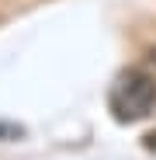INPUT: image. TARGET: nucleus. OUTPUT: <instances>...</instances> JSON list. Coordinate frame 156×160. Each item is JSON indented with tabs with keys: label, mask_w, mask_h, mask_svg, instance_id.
Masks as SVG:
<instances>
[{
	"label": "nucleus",
	"mask_w": 156,
	"mask_h": 160,
	"mask_svg": "<svg viewBox=\"0 0 156 160\" xmlns=\"http://www.w3.org/2000/svg\"><path fill=\"white\" fill-rule=\"evenodd\" d=\"M146 70H149V73H153V77H156V49H153V52H149V66H146Z\"/></svg>",
	"instance_id": "obj_2"
},
{
	"label": "nucleus",
	"mask_w": 156,
	"mask_h": 160,
	"mask_svg": "<svg viewBox=\"0 0 156 160\" xmlns=\"http://www.w3.org/2000/svg\"><path fill=\"white\" fill-rule=\"evenodd\" d=\"M156 108V77L142 66L121 70L108 91V112L118 122H142Z\"/></svg>",
	"instance_id": "obj_1"
}]
</instances>
